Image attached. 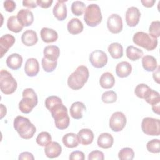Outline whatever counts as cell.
I'll return each mask as SVG.
<instances>
[{
  "label": "cell",
  "instance_id": "cell-50",
  "mask_svg": "<svg viewBox=\"0 0 160 160\" xmlns=\"http://www.w3.org/2000/svg\"><path fill=\"white\" fill-rule=\"evenodd\" d=\"M152 77L153 79H154V81L157 82V83H159V67H158V69H156V71L155 72H154L153 74H152Z\"/></svg>",
  "mask_w": 160,
  "mask_h": 160
},
{
  "label": "cell",
  "instance_id": "cell-45",
  "mask_svg": "<svg viewBox=\"0 0 160 160\" xmlns=\"http://www.w3.org/2000/svg\"><path fill=\"white\" fill-rule=\"evenodd\" d=\"M5 10L9 12H12L16 9V2L12 0L5 1L3 3Z\"/></svg>",
  "mask_w": 160,
  "mask_h": 160
},
{
  "label": "cell",
  "instance_id": "cell-31",
  "mask_svg": "<svg viewBox=\"0 0 160 160\" xmlns=\"http://www.w3.org/2000/svg\"><path fill=\"white\" fill-rule=\"evenodd\" d=\"M7 27L9 31L15 33L21 32L24 28L18 21L17 16H11L8 18Z\"/></svg>",
  "mask_w": 160,
  "mask_h": 160
},
{
  "label": "cell",
  "instance_id": "cell-23",
  "mask_svg": "<svg viewBox=\"0 0 160 160\" xmlns=\"http://www.w3.org/2000/svg\"><path fill=\"white\" fill-rule=\"evenodd\" d=\"M132 71V66L131 64L127 61H121L116 66V75L121 78H126Z\"/></svg>",
  "mask_w": 160,
  "mask_h": 160
},
{
  "label": "cell",
  "instance_id": "cell-17",
  "mask_svg": "<svg viewBox=\"0 0 160 160\" xmlns=\"http://www.w3.org/2000/svg\"><path fill=\"white\" fill-rule=\"evenodd\" d=\"M62 152L61 146L56 141H51L49 144L45 146L44 153L45 155L51 159L58 157Z\"/></svg>",
  "mask_w": 160,
  "mask_h": 160
},
{
  "label": "cell",
  "instance_id": "cell-47",
  "mask_svg": "<svg viewBox=\"0 0 160 160\" xmlns=\"http://www.w3.org/2000/svg\"><path fill=\"white\" fill-rule=\"evenodd\" d=\"M18 159L19 160H24V159H28V160H34V156L32 153L29 152H21L19 156Z\"/></svg>",
  "mask_w": 160,
  "mask_h": 160
},
{
  "label": "cell",
  "instance_id": "cell-30",
  "mask_svg": "<svg viewBox=\"0 0 160 160\" xmlns=\"http://www.w3.org/2000/svg\"><path fill=\"white\" fill-rule=\"evenodd\" d=\"M108 52L113 59H119L123 56V48L118 42H112L109 45Z\"/></svg>",
  "mask_w": 160,
  "mask_h": 160
},
{
  "label": "cell",
  "instance_id": "cell-29",
  "mask_svg": "<svg viewBox=\"0 0 160 160\" xmlns=\"http://www.w3.org/2000/svg\"><path fill=\"white\" fill-rule=\"evenodd\" d=\"M63 144L68 148H74L79 145V140L77 134L73 132H69L63 136L62 138Z\"/></svg>",
  "mask_w": 160,
  "mask_h": 160
},
{
  "label": "cell",
  "instance_id": "cell-39",
  "mask_svg": "<svg viewBox=\"0 0 160 160\" xmlns=\"http://www.w3.org/2000/svg\"><path fill=\"white\" fill-rule=\"evenodd\" d=\"M160 141L158 139H154L149 141L146 144V148L148 151L152 153H159Z\"/></svg>",
  "mask_w": 160,
  "mask_h": 160
},
{
  "label": "cell",
  "instance_id": "cell-19",
  "mask_svg": "<svg viewBox=\"0 0 160 160\" xmlns=\"http://www.w3.org/2000/svg\"><path fill=\"white\" fill-rule=\"evenodd\" d=\"M78 138L79 143L82 145L87 146L91 144L94 140V133L89 129H81L78 134Z\"/></svg>",
  "mask_w": 160,
  "mask_h": 160
},
{
  "label": "cell",
  "instance_id": "cell-43",
  "mask_svg": "<svg viewBox=\"0 0 160 160\" xmlns=\"http://www.w3.org/2000/svg\"><path fill=\"white\" fill-rule=\"evenodd\" d=\"M88 159L89 160H103L104 159V153L98 150L92 151L89 154Z\"/></svg>",
  "mask_w": 160,
  "mask_h": 160
},
{
  "label": "cell",
  "instance_id": "cell-44",
  "mask_svg": "<svg viewBox=\"0 0 160 160\" xmlns=\"http://www.w3.org/2000/svg\"><path fill=\"white\" fill-rule=\"evenodd\" d=\"M70 160H84L85 159L84 154L81 151H72L69 157Z\"/></svg>",
  "mask_w": 160,
  "mask_h": 160
},
{
  "label": "cell",
  "instance_id": "cell-5",
  "mask_svg": "<svg viewBox=\"0 0 160 160\" xmlns=\"http://www.w3.org/2000/svg\"><path fill=\"white\" fill-rule=\"evenodd\" d=\"M102 19L100 7L96 4H91L88 6L84 11V20L86 24L90 27H95L99 24Z\"/></svg>",
  "mask_w": 160,
  "mask_h": 160
},
{
  "label": "cell",
  "instance_id": "cell-36",
  "mask_svg": "<svg viewBox=\"0 0 160 160\" xmlns=\"http://www.w3.org/2000/svg\"><path fill=\"white\" fill-rule=\"evenodd\" d=\"M134 157V152L131 148H122L118 152V158L121 160H132Z\"/></svg>",
  "mask_w": 160,
  "mask_h": 160
},
{
  "label": "cell",
  "instance_id": "cell-13",
  "mask_svg": "<svg viewBox=\"0 0 160 160\" xmlns=\"http://www.w3.org/2000/svg\"><path fill=\"white\" fill-rule=\"evenodd\" d=\"M16 41L15 38L9 34H6L0 38V54L1 58L8 51L9 48L13 46Z\"/></svg>",
  "mask_w": 160,
  "mask_h": 160
},
{
  "label": "cell",
  "instance_id": "cell-25",
  "mask_svg": "<svg viewBox=\"0 0 160 160\" xmlns=\"http://www.w3.org/2000/svg\"><path fill=\"white\" fill-rule=\"evenodd\" d=\"M43 54L44 57L47 59L52 61H55L58 60L60 55V50L59 48L56 46H47L44 49Z\"/></svg>",
  "mask_w": 160,
  "mask_h": 160
},
{
  "label": "cell",
  "instance_id": "cell-42",
  "mask_svg": "<svg viewBox=\"0 0 160 160\" xmlns=\"http://www.w3.org/2000/svg\"><path fill=\"white\" fill-rule=\"evenodd\" d=\"M59 102H62L60 98L56 96H48L45 100V106L49 111V109L55 104Z\"/></svg>",
  "mask_w": 160,
  "mask_h": 160
},
{
  "label": "cell",
  "instance_id": "cell-41",
  "mask_svg": "<svg viewBox=\"0 0 160 160\" xmlns=\"http://www.w3.org/2000/svg\"><path fill=\"white\" fill-rule=\"evenodd\" d=\"M150 89V88L146 84H139L137 85L134 89V93L137 97L144 99L146 92Z\"/></svg>",
  "mask_w": 160,
  "mask_h": 160
},
{
  "label": "cell",
  "instance_id": "cell-27",
  "mask_svg": "<svg viewBox=\"0 0 160 160\" xmlns=\"http://www.w3.org/2000/svg\"><path fill=\"white\" fill-rule=\"evenodd\" d=\"M142 65L143 68L148 72L154 71L158 68L156 59L151 55H145L142 57Z\"/></svg>",
  "mask_w": 160,
  "mask_h": 160
},
{
  "label": "cell",
  "instance_id": "cell-21",
  "mask_svg": "<svg viewBox=\"0 0 160 160\" xmlns=\"http://www.w3.org/2000/svg\"><path fill=\"white\" fill-rule=\"evenodd\" d=\"M21 41L22 42L27 46H32L35 45L38 41L36 32L31 29L25 31L21 36Z\"/></svg>",
  "mask_w": 160,
  "mask_h": 160
},
{
  "label": "cell",
  "instance_id": "cell-8",
  "mask_svg": "<svg viewBox=\"0 0 160 160\" xmlns=\"http://www.w3.org/2000/svg\"><path fill=\"white\" fill-rule=\"evenodd\" d=\"M141 129L146 135L158 136L160 134V121L153 118H144L141 122Z\"/></svg>",
  "mask_w": 160,
  "mask_h": 160
},
{
  "label": "cell",
  "instance_id": "cell-34",
  "mask_svg": "<svg viewBox=\"0 0 160 160\" xmlns=\"http://www.w3.org/2000/svg\"><path fill=\"white\" fill-rule=\"evenodd\" d=\"M36 141L38 145L45 147L52 141V138L48 132L42 131L38 135Z\"/></svg>",
  "mask_w": 160,
  "mask_h": 160
},
{
  "label": "cell",
  "instance_id": "cell-12",
  "mask_svg": "<svg viewBox=\"0 0 160 160\" xmlns=\"http://www.w3.org/2000/svg\"><path fill=\"white\" fill-rule=\"evenodd\" d=\"M141 12L139 9L134 6L128 8L126 12V22L128 26L134 27L139 22Z\"/></svg>",
  "mask_w": 160,
  "mask_h": 160
},
{
  "label": "cell",
  "instance_id": "cell-33",
  "mask_svg": "<svg viewBox=\"0 0 160 160\" xmlns=\"http://www.w3.org/2000/svg\"><path fill=\"white\" fill-rule=\"evenodd\" d=\"M126 56L131 61H136L143 55V51L133 46H129L126 48Z\"/></svg>",
  "mask_w": 160,
  "mask_h": 160
},
{
  "label": "cell",
  "instance_id": "cell-15",
  "mask_svg": "<svg viewBox=\"0 0 160 160\" xmlns=\"http://www.w3.org/2000/svg\"><path fill=\"white\" fill-rule=\"evenodd\" d=\"M39 71V64L38 61L34 58L28 59L24 65V72L26 74L30 77H34L38 74Z\"/></svg>",
  "mask_w": 160,
  "mask_h": 160
},
{
  "label": "cell",
  "instance_id": "cell-52",
  "mask_svg": "<svg viewBox=\"0 0 160 160\" xmlns=\"http://www.w3.org/2000/svg\"><path fill=\"white\" fill-rule=\"evenodd\" d=\"M159 104H157L152 106V109L153 112L157 114H159Z\"/></svg>",
  "mask_w": 160,
  "mask_h": 160
},
{
  "label": "cell",
  "instance_id": "cell-4",
  "mask_svg": "<svg viewBox=\"0 0 160 160\" xmlns=\"http://www.w3.org/2000/svg\"><path fill=\"white\" fill-rule=\"evenodd\" d=\"M22 95V98L19 103V109L22 113L28 114L38 104V96L32 88L25 89Z\"/></svg>",
  "mask_w": 160,
  "mask_h": 160
},
{
  "label": "cell",
  "instance_id": "cell-2",
  "mask_svg": "<svg viewBox=\"0 0 160 160\" xmlns=\"http://www.w3.org/2000/svg\"><path fill=\"white\" fill-rule=\"evenodd\" d=\"M49 111L54 119V124L58 129L63 130L69 126L70 119L68 114V109L62 102L57 103L49 109Z\"/></svg>",
  "mask_w": 160,
  "mask_h": 160
},
{
  "label": "cell",
  "instance_id": "cell-32",
  "mask_svg": "<svg viewBox=\"0 0 160 160\" xmlns=\"http://www.w3.org/2000/svg\"><path fill=\"white\" fill-rule=\"evenodd\" d=\"M144 99L151 106L160 103L159 93L152 89H149L145 94Z\"/></svg>",
  "mask_w": 160,
  "mask_h": 160
},
{
  "label": "cell",
  "instance_id": "cell-11",
  "mask_svg": "<svg viewBox=\"0 0 160 160\" xmlns=\"http://www.w3.org/2000/svg\"><path fill=\"white\" fill-rule=\"evenodd\" d=\"M108 30L112 34H118L122 30L123 24L121 17L117 14H112L109 16L107 21Z\"/></svg>",
  "mask_w": 160,
  "mask_h": 160
},
{
  "label": "cell",
  "instance_id": "cell-20",
  "mask_svg": "<svg viewBox=\"0 0 160 160\" xmlns=\"http://www.w3.org/2000/svg\"><path fill=\"white\" fill-rule=\"evenodd\" d=\"M41 39L46 43H51L57 41L58 38V32L51 28H43L40 32Z\"/></svg>",
  "mask_w": 160,
  "mask_h": 160
},
{
  "label": "cell",
  "instance_id": "cell-51",
  "mask_svg": "<svg viewBox=\"0 0 160 160\" xmlns=\"http://www.w3.org/2000/svg\"><path fill=\"white\" fill-rule=\"evenodd\" d=\"M6 108L2 104H1V119H2L3 117L6 116Z\"/></svg>",
  "mask_w": 160,
  "mask_h": 160
},
{
  "label": "cell",
  "instance_id": "cell-14",
  "mask_svg": "<svg viewBox=\"0 0 160 160\" xmlns=\"http://www.w3.org/2000/svg\"><path fill=\"white\" fill-rule=\"evenodd\" d=\"M18 21L23 27L31 26L34 22V16L31 11L28 9H21L17 14Z\"/></svg>",
  "mask_w": 160,
  "mask_h": 160
},
{
  "label": "cell",
  "instance_id": "cell-35",
  "mask_svg": "<svg viewBox=\"0 0 160 160\" xmlns=\"http://www.w3.org/2000/svg\"><path fill=\"white\" fill-rule=\"evenodd\" d=\"M71 9L73 14L77 16H79L84 12L86 9V5L82 1H76L72 3Z\"/></svg>",
  "mask_w": 160,
  "mask_h": 160
},
{
  "label": "cell",
  "instance_id": "cell-26",
  "mask_svg": "<svg viewBox=\"0 0 160 160\" xmlns=\"http://www.w3.org/2000/svg\"><path fill=\"white\" fill-rule=\"evenodd\" d=\"M67 29L70 34L76 35L81 33L83 31L84 26L79 19L72 18L68 22Z\"/></svg>",
  "mask_w": 160,
  "mask_h": 160
},
{
  "label": "cell",
  "instance_id": "cell-46",
  "mask_svg": "<svg viewBox=\"0 0 160 160\" xmlns=\"http://www.w3.org/2000/svg\"><path fill=\"white\" fill-rule=\"evenodd\" d=\"M52 0H37L36 3L38 6L42 8H48L52 4Z\"/></svg>",
  "mask_w": 160,
  "mask_h": 160
},
{
  "label": "cell",
  "instance_id": "cell-22",
  "mask_svg": "<svg viewBox=\"0 0 160 160\" xmlns=\"http://www.w3.org/2000/svg\"><path fill=\"white\" fill-rule=\"evenodd\" d=\"M22 57L17 53H12L9 55L6 61V65L12 70L19 69L22 64Z\"/></svg>",
  "mask_w": 160,
  "mask_h": 160
},
{
  "label": "cell",
  "instance_id": "cell-24",
  "mask_svg": "<svg viewBox=\"0 0 160 160\" xmlns=\"http://www.w3.org/2000/svg\"><path fill=\"white\" fill-rule=\"evenodd\" d=\"M114 142L112 136L108 132L101 133L98 138L97 143L99 147L102 149H109L112 147Z\"/></svg>",
  "mask_w": 160,
  "mask_h": 160
},
{
  "label": "cell",
  "instance_id": "cell-38",
  "mask_svg": "<svg viewBox=\"0 0 160 160\" xmlns=\"http://www.w3.org/2000/svg\"><path fill=\"white\" fill-rule=\"evenodd\" d=\"M117 94L114 91H107L103 92L101 99L106 104L113 103L117 100Z\"/></svg>",
  "mask_w": 160,
  "mask_h": 160
},
{
  "label": "cell",
  "instance_id": "cell-1",
  "mask_svg": "<svg viewBox=\"0 0 160 160\" xmlns=\"http://www.w3.org/2000/svg\"><path fill=\"white\" fill-rule=\"evenodd\" d=\"M89 76V72L88 68L84 65L79 66L68 77V85L73 90H79L88 81Z\"/></svg>",
  "mask_w": 160,
  "mask_h": 160
},
{
  "label": "cell",
  "instance_id": "cell-6",
  "mask_svg": "<svg viewBox=\"0 0 160 160\" xmlns=\"http://www.w3.org/2000/svg\"><path fill=\"white\" fill-rule=\"evenodd\" d=\"M133 42L148 51H152L158 46V39L151 36L149 34L139 31L136 32L132 38Z\"/></svg>",
  "mask_w": 160,
  "mask_h": 160
},
{
  "label": "cell",
  "instance_id": "cell-10",
  "mask_svg": "<svg viewBox=\"0 0 160 160\" xmlns=\"http://www.w3.org/2000/svg\"><path fill=\"white\" fill-rule=\"evenodd\" d=\"M89 62L91 65L96 68H102L108 62V58L107 54L101 50H95L89 55Z\"/></svg>",
  "mask_w": 160,
  "mask_h": 160
},
{
  "label": "cell",
  "instance_id": "cell-49",
  "mask_svg": "<svg viewBox=\"0 0 160 160\" xmlns=\"http://www.w3.org/2000/svg\"><path fill=\"white\" fill-rule=\"evenodd\" d=\"M141 2L144 7L151 8L154 6V3L156 2V1L155 0H144V1L142 0Z\"/></svg>",
  "mask_w": 160,
  "mask_h": 160
},
{
  "label": "cell",
  "instance_id": "cell-9",
  "mask_svg": "<svg viewBox=\"0 0 160 160\" xmlns=\"http://www.w3.org/2000/svg\"><path fill=\"white\" fill-rule=\"evenodd\" d=\"M126 117L124 114L120 111L114 112L110 119L109 125L111 130L114 132L122 131L126 124Z\"/></svg>",
  "mask_w": 160,
  "mask_h": 160
},
{
  "label": "cell",
  "instance_id": "cell-18",
  "mask_svg": "<svg viewBox=\"0 0 160 160\" xmlns=\"http://www.w3.org/2000/svg\"><path fill=\"white\" fill-rule=\"evenodd\" d=\"M86 109V108L83 102L80 101L74 102L70 107V115L75 119H80L82 118L83 112Z\"/></svg>",
  "mask_w": 160,
  "mask_h": 160
},
{
  "label": "cell",
  "instance_id": "cell-16",
  "mask_svg": "<svg viewBox=\"0 0 160 160\" xmlns=\"http://www.w3.org/2000/svg\"><path fill=\"white\" fill-rule=\"evenodd\" d=\"M66 1H58L54 5L52 12L54 17L58 21H64L67 18V8L65 4Z\"/></svg>",
  "mask_w": 160,
  "mask_h": 160
},
{
  "label": "cell",
  "instance_id": "cell-48",
  "mask_svg": "<svg viewBox=\"0 0 160 160\" xmlns=\"http://www.w3.org/2000/svg\"><path fill=\"white\" fill-rule=\"evenodd\" d=\"M22 4L24 7H27L29 8H35L38 6L36 1L33 0H24L22 1Z\"/></svg>",
  "mask_w": 160,
  "mask_h": 160
},
{
  "label": "cell",
  "instance_id": "cell-7",
  "mask_svg": "<svg viewBox=\"0 0 160 160\" xmlns=\"http://www.w3.org/2000/svg\"><path fill=\"white\" fill-rule=\"evenodd\" d=\"M18 86L17 82L11 74L6 70L0 72V89L2 93L11 94L15 92Z\"/></svg>",
  "mask_w": 160,
  "mask_h": 160
},
{
  "label": "cell",
  "instance_id": "cell-37",
  "mask_svg": "<svg viewBox=\"0 0 160 160\" xmlns=\"http://www.w3.org/2000/svg\"><path fill=\"white\" fill-rule=\"evenodd\" d=\"M41 64H42V67L43 69L44 70V71H46L47 72H51L54 70H55V69L56 68L57 64H58V61H49L44 57L42 59Z\"/></svg>",
  "mask_w": 160,
  "mask_h": 160
},
{
  "label": "cell",
  "instance_id": "cell-28",
  "mask_svg": "<svg viewBox=\"0 0 160 160\" xmlns=\"http://www.w3.org/2000/svg\"><path fill=\"white\" fill-rule=\"evenodd\" d=\"M100 86L104 89H111L115 84V79L112 73L109 72H104L99 79Z\"/></svg>",
  "mask_w": 160,
  "mask_h": 160
},
{
  "label": "cell",
  "instance_id": "cell-40",
  "mask_svg": "<svg viewBox=\"0 0 160 160\" xmlns=\"http://www.w3.org/2000/svg\"><path fill=\"white\" fill-rule=\"evenodd\" d=\"M149 34L155 38H158L160 36V22L159 21H152L149 28Z\"/></svg>",
  "mask_w": 160,
  "mask_h": 160
},
{
  "label": "cell",
  "instance_id": "cell-3",
  "mask_svg": "<svg viewBox=\"0 0 160 160\" xmlns=\"http://www.w3.org/2000/svg\"><path fill=\"white\" fill-rule=\"evenodd\" d=\"M13 125L20 137L24 139L32 138L36 131L35 126L31 123L30 120L22 116H18L15 118Z\"/></svg>",
  "mask_w": 160,
  "mask_h": 160
}]
</instances>
